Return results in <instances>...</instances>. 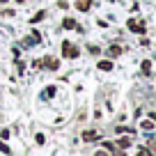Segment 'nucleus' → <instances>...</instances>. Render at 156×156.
<instances>
[{
	"mask_svg": "<svg viewBox=\"0 0 156 156\" xmlns=\"http://www.w3.org/2000/svg\"><path fill=\"white\" fill-rule=\"evenodd\" d=\"M62 53L67 55V58H78V48H76V46H71L69 41H64V44H62Z\"/></svg>",
	"mask_w": 156,
	"mask_h": 156,
	"instance_id": "nucleus-1",
	"label": "nucleus"
},
{
	"mask_svg": "<svg viewBox=\"0 0 156 156\" xmlns=\"http://www.w3.org/2000/svg\"><path fill=\"white\" fill-rule=\"evenodd\" d=\"M99 69H101V71H110V69H112V62L103 60V62H99Z\"/></svg>",
	"mask_w": 156,
	"mask_h": 156,
	"instance_id": "nucleus-2",
	"label": "nucleus"
},
{
	"mask_svg": "<svg viewBox=\"0 0 156 156\" xmlns=\"http://www.w3.org/2000/svg\"><path fill=\"white\" fill-rule=\"evenodd\" d=\"M129 28H131L133 32H138V30H140V32H142V25H138V21H133V19L129 21Z\"/></svg>",
	"mask_w": 156,
	"mask_h": 156,
	"instance_id": "nucleus-3",
	"label": "nucleus"
},
{
	"mask_svg": "<svg viewBox=\"0 0 156 156\" xmlns=\"http://www.w3.org/2000/svg\"><path fill=\"white\" fill-rule=\"evenodd\" d=\"M117 145H119V149H129V145H131V140H129V138H122V140L117 142Z\"/></svg>",
	"mask_w": 156,
	"mask_h": 156,
	"instance_id": "nucleus-4",
	"label": "nucleus"
},
{
	"mask_svg": "<svg viewBox=\"0 0 156 156\" xmlns=\"http://www.w3.org/2000/svg\"><path fill=\"white\" fill-rule=\"evenodd\" d=\"M76 7H78L80 12H83V9H87V7H90V0H80V2H76Z\"/></svg>",
	"mask_w": 156,
	"mask_h": 156,
	"instance_id": "nucleus-5",
	"label": "nucleus"
},
{
	"mask_svg": "<svg viewBox=\"0 0 156 156\" xmlns=\"http://www.w3.org/2000/svg\"><path fill=\"white\" fill-rule=\"evenodd\" d=\"M149 69H151V62L145 60V62H142V73H149Z\"/></svg>",
	"mask_w": 156,
	"mask_h": 156,
	"instance_id": "nucleus-6",
	"label": "nucleus"
},
{
	"mask_svg": "<svg viewBox=\"0 0 156 156\" xmlns=\"http://www.w3.org/2000/svg\"><path fill=\"white\" fill-rule=\"evenodd\" d=\"M142 129H147V131H151V129H154V122H151V119H147V122H142Z\"/></svg>",
	"mask_w": 156,
	"mask_h": 156,
	"instance_id": "nucleus-7",
	"label": "nucleus"
},
{
	"mask_svg": "<svg viewBox=\"0 0 156 156\" xmlns=\"http://www.w3.org/2000/svg\"><path fill=\"white\" fill-rule=\"evenodd\" d=\"M83 138H85V140H94V138H97V133H94V131H87V133H83Z\"/></svg>",
	"mask_w": 156,
	"mask_h": 156,
	"instance_id": "nucleus-8",
	"label": "nucleus"
},
{
	"mask_svg": "<svg viewBox=\"0 0 156 156\" xmlns=\"http://www.w3.org/2000/svg\"><path fill=\"white\" fill-rule=\"evenodd\" d=\"M44 16H46V14H44V12H39V14H37V16H32V23H37V21H41V19H44Z\"/></svg>",
	"mask_w": 156,
	"mask_h": 156,
	"instance_id": "nucleus-9",
	"label": "nucleus"
},
{
	"mask_svg": "<svg viewBox=\"0 0 156 156\" xmlns=\"http://www.w3.org/2000/svg\"><path fill=\"white\" fill-rule=\"evenodd\" d=\"M0 151H5V154H9V147H7L5 142H2V140H0Z\"/></svg>",
	"mask_w": 156,
	"mask_h": 156,
	"instance_id": "nucleus-10",
	"label": "nucleus"
},
{
	"mask_svg": "<svg viewBox=\"0 0 156 156\" xmlns=\"http://www.w3.org/2000/svg\"><path fill=\"white\" fill-rule=\"evenodd\" d=\"M64 28H76V23H73L71 19H67V21H64Z\"/></svg>",
	"mask_w": 156,
	"mask_h": 156,
	"instance_id": "nucleus-11",
	"label": "nucleus"
},
{
	"mask_svg": "<svg viewBox=\"0 0 156 156\" xmlns=\"http://www.w3.org/2000/svg\"><path fill=\"white\" fill-rule=\"evenodd\" d=\"M119 53H122V51L117 48V46H112V48H110V55H112V58H115V55H119Z\"/></svg>",
	"mask_w": 156,
	"mask_h": 156,
	"instance_id": "nucleus-12",
	"label": "nucleus"
},
{
	"mask_svg": "<svg viewBox=\"0 0 156 156\" xmlns=\"http://www.w3.org/2000/svg\"><path fill=\"white\" fill-rule=\"evenodd\" d=\"M48 67L51 69H58V60H48Z\"/></svg>",
	"mask_w": 156,
	"mask_h": 156,
	"instance_id": "nucleus-13",
	"label": "nucleus"
},
{
	"mask_svg": "<svg viewBox=\"0 0 156 156\" xmlns=\"http://www.w3.org/2000/svg\"><path fill=\"white\" fill-rule=\"evenodd\" d=\"M16 2H25V0H16Z\"/></svg>",
	"mask_w": 156,
	"mask_h": 156,
	"instance_id": "nucleus-14",
	"label": "nucleus"
},
{
	"mask_svg": "<svg viewBox=\"0 0 156 156\" xmlns=\"http://www.w3.org/2000/svg\"><path fill=\"white\" fill-rule=\"evenodd\" d=\"M0 2H7V0H0Z\"/></svg>",
	"mask_w": 156,
	"mask_h": 156,
	"instance_id": "nucleus-15",
	"label": "nucleus"
}]
</instances>
